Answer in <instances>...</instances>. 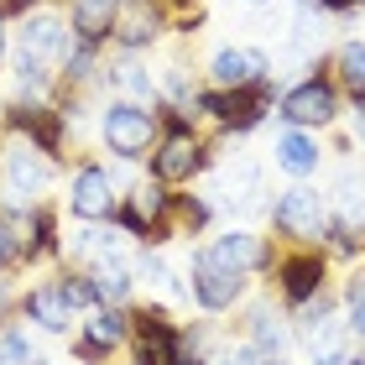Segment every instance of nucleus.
I'll use <instances>...</instances> for the list:
<instances>
[{
    "mask_svg": "<svg viewBox=\"0 0 365 365\" xmlns=\"http://www.w3.org/2000/svg\"><path fill=\"white\" fill-rule=\"evenodd\" d=\"M350 6H355V11H360V6H365V0H350Z\"/></svg>",
    "mask_w": 365,
    "mask_h": 365,
    "instance_id": "obj_40",
    "label": "nucleus"
},
{
    "mask_svg": "<svg viewBox=\"0 0 365 365\" xmlns=\"http://www.w3.org/2000/svg\"><path fill=\"white\" fill-rule=\"evenodd\" d=\"M99 136H105V146H110L120 162H141V157L157 146L162 125H157V110H146L141 99L115 94L110 105L99 110Z\"/></svg>",
    "mask_w": 365,
    "mask_h": 365,
    "instance_id": "obj_2",
    "label": "nucleus"
},
{
    "mask_svg": "<svg viewBox=\"0 0 365 365\" xmlns=\"http://www.w3.org/2000/svg\"><path fill=\"white\" fill-rule=\"evenodd\" d=\"M209 251L220 256L225 267H235L240 277H245V272H267V267H272V251H267V240H261V235H251V230H225V235L214 240Z\"/></svg>",
    "mask_w": 365,
    "mask_h": 365,
    "instance_id": "obj_15",
    "label": "nucleus"
},
{
    "mask_svg": "<svg viewBox=\"0 0 365 365\" xmlns=\"http://www.w3.org/2000/svg\"><path fill=\"white\" fill-rule=\"evenodd\" d=\"M53 251H58V220H53V209L26 204V235H21V256H26V261H42V256H53Z\"/></svg>",
    "mask_w": 365,
    "mask_h": 365,
    "instance_id": "obj_21",
    "label": "nucleus"
},
{
    "mask_svg": "<svg viewBox=\"0 0 365 365\" xmlns=\"http://www.w3.org/2000/svg\"><path fill=\"white\" fill-rule=\"evenodd\" d=\"M162 6H168V11H193L198 0H162Z\"/></svg>",
    "mask_w": 365,
    "mask_h": 365,
    "instance_id": "obj_36",
    "label": "nucleus"
},
{
    "mask_svg": "<svg viewBox=\"0 0 365 365\" xmlns=\"http://www.w3.org/2000/svg\"><path fill=\"white\" fill-rule=\"evenodd\" d=\"M334 68H339V84L350 89V94H365V42H360V37L339 42V53H334Z\"/></svg>",
    "mask_w": 365,
    "mask_h": 365,
    "instance_id": "obj_26",
    "label": "nucleus"
},
{
    "mask_svg": "<svg viewBox=\"0 0 365 365\" xmlns=\"http://www.w3.org/2000/svg\"><path fill=\"white\" fill-rule=\"evenodd\" d=\"M21 313L37 329H47V334H68V319H73V308H68V297L58 292V282H42V287H31L21 297Z\"/></svg>",
    "mask_w": 365,
    "mask_h": 365,
    "instance_id": "obj_17",
    "label": "nucleus"
},
{
    "mask_svg": "<svg viewBox=\"0 0 365 365\" xmlns=\"http://www.w3.org/2000/svg\"><path fill=\"white\" fill-rule=\"evenodd\" d=\"M63 125H68V115L47 110V105H37V99H26V105H6V130H11V136H26L47 157L63 146Z\"/></svg>",
    "mask_w": 365,
    "mask_h": 365,
    "instance_id": "obj_13",
    "label": "nucleus"
},
{
    "mask_svg": "<svg viewBox=\"0 0 365 365\" xmlns=\"http://www.w3.org/2000/svg\"><path fill=\"white\" fill-rule=\"evenodd\" d=\"M339 365H365V355H344V360H339Z\"/></svg>",
    "mask_w": 365,
    "mask_h": 365,
    "instance_id": "obj_37",
    "label": "nucleus"
},
{
    "mask_svg": "<svg viewBox=\"0 0 365 365\" xmlns=\"http://www.w3.org/2000/svg\"><path fill=\"white\" fill-rule=\"evenodd\" d=\"M89 282H94V297H99V303H125L136 277L125 272L120 256H110V261H94V267H89Z\"/></svg>",
    "mask_w": 365,
    "mask_h": 365,
    "instance_id": "obj_23",
    "label": "nucleus"
},
{
    "mask_svg": "<svg viewBox=\"0 0 365 365\" xmlns=\"http://www.w3.org/2000/svg\"><path fill=\"white\" fill-rule=\"evenodd\" d=\"M0 365H37V350H31L26 324H6V329H0Z\"/></svg>",
    "mask_w": 365,
    "mask_h": 365,
    "instance_id": "obj_27",
    "label": "nucleus"
},
{
    "mask_svg": "<svg viewBox=\"0 0 365 365\" xmlns=\"http://www.w3.org/2000/svg\"><path fill=\"white\" fill-rule=\"evenodd\" d=\"M277 115H282V125H297V130L334 125V120H339V89L329 84V78L308 73V78H297L292 89H282Z\"/></svg>",
    "mask_w": 365,
    "mask_h": 365,
    "instance_id": "obj_3",
    "label": "nucleus"
},
{
    "mask_svg": "<svg viewBox=\"0 0 365 365\" xmlns=\"http://www.w3.org/2000/svg\"><path fill=\"white\" fill-rule=\"evenodd\" d=\"M303 308V344H308V360L313 365H339L344 355H350V329H339L334 319H329V297H319V303H297Z\"/></svg>",
    "mask_w": 365,
    "mask_h": 365,
    "instance_id": "obj_10",
    "label": "nucleus"
},
{
    "mask_svg": "<svg viewBox=\"0 0 365 365\" xmlns=\"http://www.w3.org/2000/svg\"><path fill=\"white\" fill-rule=\"evenodd\" d=\"M6 308H11V287H6V277H0V319H6Z\"/></svg>",
    "mask_w": 365,
    "mask_h": 365,
    "instance_id": "obj_35",
    "label": "nucleus"
},
{
    "mask_svg": "<svg viewBox=\"0 0 365 365\" xmlns=\"http://www.w3.org/2000/svg\"><path fill=\"white\" fill-rule=\"evenodd\" d=\"M272 157H277V168L282 173H292V178H313L319 173V141L308 136V130H297V125H287L282 136L272 141Z\"/></svg>",
    "mask_w": 365,
    "mask_h": 365,
    "instance_id": "obj_18",
    "label": "nucleus"
},
{
    "mask_svg": "<svg viewBox=\"0 0 365 365\" xmlns=\"http://www.w3.org/2000/svg\"><path fill=\"white\" fill-rule=\"evenodd\" d=\"M120 6H125V0H68V31H73V37H84V42L105 47L110 31H115Z\"/></svg>",
    "mask_w": 365,
    "mask_h": 365,
    "instance_id": "obj_16",
    "label": "nucleus"
},
{
    "mask_svg": "<svg viewBox=\"0 0 365 365\" xmlns=\"http://www.w3.org/2000/svg\"><path fill=\"white\" fill-rule=\"evenodd\" d=\"M245 6H272V0H245Z\"/></svg>",
    "mask_w": 365,
    "mask_h": 365,
    "instance_id": "obj_39",
    "label": "nucleus"
},
{
    "mask_svg": "<svg viewBox=\"0 0 365 365\" xmlns=\"http://www.w3.org/2000/svg\"><path fill=\"white\" fill-rule=\"evenodd\" d=\"M334 214L344 230H365V173H344L339 188H334Z\"/></svg>",
    "mask_w": 365,
    "mask_h": 365,
    "instance_id": "obj_24",
    "label": "nucleus"
},
{
    "mask_svg": "<svg viewBox=\"0 0 365 365\" xmlns=\"http://www.w3.org/2000/svg\"><path fill=\"white\" fill-rule=\"evenodd\" d=\"M188 110H204L214 115L225 130H235V136H245V130H256L261 120H267V110H277V78H256V84H245V89H193L188 99Z\"/></svg>",
    "mask_w": 365,
    "mask_h": 365,
    "instance_id": "obj_1",
    "label": "nucleus"
},
{
    "mask_svg": "<svg viewBox=\"0 0 365 365\" xmlns=\"http://www.w3.org/2000/svg\"><path fill=\"white\" fill-rule=\"evenodd\" d=\"M344 329H350V339L365 344V277H355L344 292Z\"/></svg>",
    "mask_w": 365,
    "mask_h": 365,
    "instance_id": "obj_30",
    "label": "nucleus"
},
{
    "mask_svg": "<svg viewBox=\"0 0 365 365\" xmlns=\"http://www.w3.org/2000/svg\"><path fill=\"white\" fill-rule=\"evenodd\" d=\"M11 21H0V68H6V58H11V31H6Z\"/></svg>",
    "mask_w": 365,
    "mask_h": 365,
    "instance_id": "obj_34",
    "label": "nucleus"
},
{
    "mask_svg": "<svg viewBox=\"0 0 365 365\" xmlns=\"http://www.w3.org/2000/svg\"><path fill=\"white\" fill-rule=\"evenodd\" d=\"M146 157H152V178L168 182V188L173 182H193V173H204V162H209L204 141H198L193 130H162Z\"/></svg>",
    "mask_w": 365,
    "mask_h": 365,
    "instance_id": "obj_6",
    "label": "nucleus"
},
{
    "mask_svg": "<svg viewBox=\"0 0 365 365\" xmlns=\"http://www.w3.org/2000/svg\"><path fill=\"white\" fill-rule=\"evenodd\" d=\"M261 365H282V355H267V360H261Z\"/></svg>",
    "mask_w": 365,
    "mask_h": 365,
    "instance_id": "obj_38",
    "label": "nucleus"
},
{
    "mask_svg": "<svg viewBox=\"0 0 365 365\" xmlns=\"http://www.w3.org/2000/svg\"><path fill=\"white\" fill-rule=\"evenodd\" d=\"M319 287H324V256L303 251V256L282 261V292H287V303H292V308H297V303H308V297H319Z\"/></svg>",
    "mask_w": 365,
    "mask_h": 365,
    "instance_id": "obj_19",
    "label": "nucleus"
},
{
    "mask_svg": "<svg viewBox=\"0 0 365 365\" xmlns=\"http://www.w3.org/2000/svg\"><path fill=\"white\" fill-rule=\"evenodd\" d=\"M251 339H256L261 355H282L287 334H282V324L272 319V308H256V313H251Z\"/></svg>",
    "mask_w": 365,
    "mask_h": 365,
    "instance_id": "obj_28",
    "label": "nucleus"
},
{
    "mask_svg": "<svg viewBox=\"0 0 365 365\" xmlns=\"http://www.w3.org/2000/svg\"><path fill=\"white\" fill-rule=\"evenodd\" d=\"M110 256H120V240H115V230L84 225V230L68 240V261H110Z\"/></svg>",
    "mask_w": 365,
    "mask_h": 365,
    "instance_id": "obj_25",
    "label": "nucleus"
},
{
    "mask_svg": "<svg viewBox=\"0 0 365 365\" xmlns=\"http://www.w3.org/2000/svg\"><path fill=\"white\" fill-rule=\"evenodd\" d=\"M6 193H11V204H37L42 198V188L53 182V157L47 152H37L26 136H11V146H6Z\"/></svg>",
    "mask_w": 365,
    "mask_h": 365,
    "instance_id": "obj_4",
    "label": "nucleus"
},
{
    "mask_svg": "<svg viewBox=\"0 0 365 365\" xmlns=\"http://www.w3.org/2000/svg\"><path fill=\"white\" fill-rule=\"evenodd\" d=\"M272 225L282 230V235H292V240H324L329 209H324V198L313 193L308 182H297V188H287L272 204Z\"/></svg>",
    "mask_w": 365,
    "mask_h": 365,
    "instance_id": "obj_7",
    "label": "nucleus"
},
{
    "mask_svg": "<svg viewBox=\"0 0 365 365\" xmlns=\"http://www.w3.org/2000/svg\"><path fill=\"white\" fill-rule=\"evenodd\" d=\"M84 339L99 344V350H115L120 339H130V313L120 303H94L84 319Z\"/></svg>",
    "mask_w": 365,
    "mask_h": 365,
    "instance_id": "obj_20",
    "label": "nucleus"
},
{
    "mask_svg": "<svg viewBox=\"0 0 365 365\" xmlns=\"http://www.w3.org/2000/svg\"><path fill=\"white\" fill-rule=\"evenodd\" d=\"M141 272H146V282H157L162 292H178V297H182L178 277H173V267H168V261H162V256H152V251H146V256H141Z\"/></svg>",
    "mask_w": 365,
    "mask_h": 365,
    "instance_id": "obj_31",
    "label": "nucleus"
},
{
    "mask_svg": "<svg viewBox=\"0 0 365 365\" xmlns=\"http://www.w3.org/2000/svg\"><path fill=\"white\" fill-rule=\"evenodd\" d=\"M115 178L99 168V162H84V168L73 173L68 182V209H73V220H84V225H99V220H110L115 214Z\"/></svg>",
    "mask_w": 365,
    "mask_h": 365,
    "instance_id": "obj_11",
    "label": "nucleus"
},
{
    "mask_svg": "<svg viewBox=\"0 0 365 365\" xmlns=\"http://www.w3.org/2000/svg\"><path fill=\"white\" fill-rule=\"evenodd\" d=\"M162 31H168V6H162V0H125L120 16H115L110 42L125 47V53H146Z\"/></svg>",
    "mask_w": 365,
    "mask_h": 365,
    "instance_id": "obj_12",
    "label": "nucleus"
},
{
    "mask_svg": "<svg viewBox=\"0 0 365 365\" xmlns=\"http://www.w3.org/2000/svg\"><path fill=\"white\" fill-rule=\"evenodd\" d=\"M58 292L68 297V308L73 313H89L99 297H94V282H89V272H68V277H58Z\"/></svg>",
    "mask_w": 365,
    "mask_h": 365,
    "instance_id": "obj_29",
    "label": "nucleus"
},
{
    "mask_svg": "<svg viewBox=\"0 0 365 365\" xmlns=\"http://www.w3.org/2000/svg\"><path fill=\"white\" fill-rule=\"evenodd\" d=\"M173 214V193H168V182H141L136 193L125 198V204H115V220H120L125 235H136V240H162L157 235V225Z\"/></svg>",
    "mask_w": 365,
    "mask_h": 365,
    "instance_id": "obj_9",
    "label": "nucleus"
},
{
    "mask_svg": "<svg viewBox=\"0 0 365 365\" xmlns=\"http://www.w3.org/2000/svg\"><path fill=\"white\" fill-rule=\"evenodd\" d=\"M11 261H21V235H16V225L0 214V272H6Z\"/></svg>",
    "mask_w": 365,
    "mask_h": 365,
    "instance_id": "obj_32",
    "label": "nucleus"
},
{
    "mask_svg": "<svg viewBox=\"0 0 365 365\" xmlns=\"http://www.w3.org/2000/svg\"><path fill=\"white\" fill-rule=\"evenodd\" d=\"M267 73H272V53H261V47H220L209 58V84L214 89H245Z\"/></svg>",
    "mask_w": 365,
    "mask_h": 365,
    "instance_id": "obj_14",
    "label": "nucleus"
},
{
    "mask_svg": "<svg viewBox=\"0 0 365 365\" xmlns=\"http://www.w3.org/2000/svg\"><path fill=\"white\" fill-rule=\"evenodd\" d=\"M105 78H110V84L120 89L125 99H141V105L152 99V105H157V78L146 73V63H141L136 53H130V58H120V63H110V68H105Z\"/></svg>",
    "mask_w": 365,
    "mask_h": 365,
    "instance_id": "obj_22",
    "label": "nucleus"
},
{
    "mask_svg": "<svg viewBox=\"0 0 365 365\" xmlns=\"http://www.w3.org/2000/svg\"><path fill=\"white\" fill-rule=\"evenodd\" d=\"M188 292L198 297V308H209V313H225V308H235V297L245 287V277L235 267H225L220 256L209 251V245H198L193 251V267H188Z\"/></svg>",
    "mask_w": 365,
    "mask_h": 365,
    "instance_id": "obj_5",
    "label": "nucleus"
},
{
    "mask_svg": "<svg viewBox=\"0 0 365 365\" xmlns=\"http://www.w3.org/2000/svg\"><path fill=\"white\" fill-rule=\"evenodd\" d=\"M178 214H182V225H204L209 220V204H204V198H182V204H178Z\"/></svg>",
    "mask_w": 365,
    "mask_h": 365,
    "instance_id": "obj_33",
    "label": "nucleus"
},
{
    "mask_svg": "<svg viewBox=\"0 0 365 365\" xmlns=\"http://www.w3.org/2000/svg\"><path fill=\"white\" fill-rule=\"evenodd\" d=\"M68 16L63 11H53V6H37V11H26L21 16V26H16V42L11 47H21V53H31V58H42V63H63V47H68Z\"/></svg>",
    "mask_w": 365,
    "mask_h": 365,
    "instance_id": "obj_8",
    "label": "nucleus"
}]
</instances>
